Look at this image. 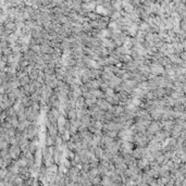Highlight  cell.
I'll return each instance as SVG.
<instances>
[{
    "label": "cell",
    "mask_w": 186,
    "mask_h": 186,
    "mask_svg": "<svg viewBox=\"0 0 186 186\" xmlns=\"http://www.w3.org/2000/svg\"><path fill=\"white\" fill-rule=\"evenodd\" d=\"M162 130V125H161V121H151L149 126L147 127V132H149L150 134H157L158 132Z\"/></svg>",
    "instance_id": "obj_1"
},
{
    "label": "cell",
    "mask_w": 186,
    "mask_h": 186,
    "mask_svg": "<svg viewBox=\"0 0 186 186\" xmlns=\"http://www.w3.org/2000/svg\"><path fill=\"white\" fill-rule=\"evenodd\" d=\"M8 152H9L10 157L12 158V160H16V159L22 154L21 148H20L19 145H10L9 149H8Z\"/></svg>",
    "instance_id": "obj_2"
},
{
    "label": "cell",
    "mask_w": 186,
    "mask_h": 186,
    "mask_svg": "<svg viewBox=\"0 0 186 186\" xmlns=\"http://www.w3.org/2000/svg\"><path fill=\"white\" fill-rule=\"evenodd\" d=\"M147 151H148L147 147H145V148H143V147H135V148L133 149V151H132V156L136 159V160H138V159H143L145 157V154Z\"/></svg>",
    "instance_id": "obj_3"
},
{
    "label": "cell",
    "mask_w": 186,
    "mask_h": 186,
    "mask_svg": "<svg viewBox=\"0 0 186 186\" xmlns=\"http://www.w3.org/2000/svg\"><path fill=\"white\" fill-rule=\"evenodd\" d=\"M149 68H150V74H154V76L161 75L164 71L163 67H161L160 64H158V62H151Z\"/></svg>",
    "instance_id": "obj_4"
},
{
    "label": "cell",
    "mask_w": 186,
    "mask_h": 186,
    "mask_svg": "<svg viewBox=\"0 0 186 186\" xmlns=\"http://www.w3.org/2000/svg\"><path fill=\"white\" fill-rule=\"evenodd\" d=\"M162 113H163V109L162 108H154V109H152L149 112L151 121H160L161 117H162Z\"/></svg>",
    "instance_id": "obj_5"
},
{
    "label": "cell",
    "mask_w": 186,
    "mask_h": 186,
    "mask_svg": "<svg viewBox=\"0 0 186 186\" xmlns=\"http://www.w3.org/2000/svg\"><path fill=\"white\" fill-rule=\"evenodd\" d=\"M96 104H97V106H98V108H99L101 111H104V112H107V111L109 110L110 107H111V104H109L107 101H106V99H102V98L97 99Z\"/></svg>",
    "instance_id": "obj_6"
},
{
    "label": "cell",
    "mask_w": 186,
    "mask_h": 186,
    "mask_svg": "<svg viewBox=\"0 0 186 186\" xmlns=\"http://www.w3.org/2000/svg\"><path fill=\"white\" fill-rule=\"evenodd\" d=\"M5 169H7L9 172L12 173V174H14V175H19L20 167H19V164L16 163V161H15V160H12V162H11V163H10Z\"/></svg>",
    "instance_id": "obj_7"
},
{
    "label": "cell",
    "mask_w": 186,
    "mask_h": 186,
    "mask_svg": "<svg viewBox=\"0 0 186 186\" xmlns=\"http://www.w3.org/2000/svg\"><path fill=\"white\" fill-rule=\"evenodd\" d=\"M174 120H168V121H161V125H162V130L163 131H167V132H170L172 131L173 126H174Z\"/></svg>",
    "instance_id": "obj_8"
},
{
    "label": "cell",
    "mask_w": 186,
    "mask_h": 186,
    "mask_svg": "<svg viewBox=\"0 0 186 186\" xmlns=\"http://www.w3.org/2000/svg\"><path fill=\"white\" fill-rule=\"evenodd\" d=\"M121 3H122V10L125 13L130 14L134 12V7L131 5L130 1H121Z\"/></svg>",
    "instance_id": "obj_9"
},
{
    "label": "cell",
    "mask_w": 186,
    "mask_h": 186,
    "mask_svg": "<svg viewBox=\"0 0 186 186\" xmlns=\"http://www.w3.org/2000/svg\"><path fill=\"white\" fill-rule=\"evenodd\" d=\"M121 84H122V80H121V77L115 76V75H114V76L111 78V81L108 82V86H109L110 88L114 89V87L119 86V85H121Z\"/></svg>",
    "instance_id": "obj_10"
},
{
    "label": "cell",
    "mask_w": 186,
    "mask_h": 186,
    "mask_svg": "<svg viewBox=\"0 0 186 186\" xmlns=\"http://www.w3.org/2000/svg\"><path fill=\"white\" fill-rule=\"evenodd\" d=\"M47 131V135L52 137H57L59 134H58V128H57V124H51L49 127L46 128Z\"/></svg>",
    "instance_id": "obj_11"
},
{
    "label": "cell",
    "mask_w": 186,
    "mask_h": 186,
    "mask_svg": "<svg viewBox=\"0 0 186 186\" xmlns=\"http://www.w3.org/2000/svg\"><path fill=\"white\" fill-rule=\"evenodd\" d=\"M123 162L126 164V165H130V164H134L136 162V159L134 158L132 154H123Z\"/></svg>",
    "instance_id": "obj_12"
},
{
    "label": "cell",
    "mask_w": 186,
    "mask_h": 186,
    "mask_svg": "<svg viewBox=\"0 0 186 186\" xmlns=\"http://www.w3.org/2000/svg\"><path fill=\"white\" fill-rule=\"evenodd\" d=\"M135 164H136L137 168L143 171L147 165H149V162H148V160H146V159L143 158V159H138V160H136Z\"/></svg>",
    "instance_id": "obj_13"
},
{
    "label": "cell",
    "mask_w": 186,
    "mask_h": 186,
    "mask_svg": "<svg viewBox=\"0 0 186 186\" xmlns=\"http://www.w3.org/2000/svg\"><path fill=\"white\" fill-rule=\"evenodd\" d=\"M31 123L32 122L28 121V120H25V121H23V122H19V125H18V127H16V131L24 132L30 125H31Z\"/></svg>",
    "instance_id": "obj_14"
},
{
    "label": "cell",
    "mask_w": 186,
    "mask_h": 186,
    "mask_svg": "<svg viewBox=\"0 0 186 186\" xmlns=\"http://www.w3.org/2000/svg\"><path fill=\"white\" fill-rule=\"evenodd\" d=\"M3 27H5V30H7V31L10 33H14L15 32V30H16L15 23L11 22V21H7V22L3 24Z\"/></svg>",
    "instance_id": "obj_15"
},
{
    "label": "cell",
    "mask_w": 186,
    "mask_h": 186,
    "mask_svg": "<svg viewBox=\"0 0 186 186\" xmlns=\"http://www.w3.org/2000/svg\"><path fill=\"white\" fill-rule=\"evenodd\" d=\"M113 114L115 115V117H121L122 114H124V107L120 106V104H117V106H114Z\"/></svg>",
    "instance_id": "obj_16"
},
{
    "label": "cell",
    "mask_w": 186,
    "mask_h": 186,
    "mask_svg": "<svg viewBox=\"0 0 186 186\" xmlns=\"http://www.w3.org/2000/svg\"><path fill=\"white\" fill-rule=\"evenodd\" d=\"M55 139H56V137L49 136V135H47V134H46L45 146L46 147H52V146H55Z\"/></svg>",
    "instance_id": "obj_17"
},
{
    "label": "cell",
    "mask_w": 186,
    "mask_h": 186,
    "mask_svg": "<svg viewBox=\"0 0 186 186\" xmlns=\"http://www.w3.org/2000/svg\"><path fill=\"white\" fill-rule=\"evenodd\" d=\"M137 71L139 73H141L143 75H145V76H147L148 74H150V68L148 67V65H141V67H138V69H137Z\"/></svg>",
    "instance_id": "obj_18"
},
{
    "label": "cell",
    "mask_w": 186,
    "mask_h": 186,
    "mask_svg": "<svg viewBox=\"0 0 186 186\" xmlns=\"http://www.w3.org/2000/svg\"><path fill=\"white\" fill-rule=\"evenodd\" d=\"M127 169L130 170L132 172V174L133 175H137V174H141V170H139V169L136 167V164H130V165H127Z\"/></svg>",
    "instance_id": "obj_19"
},
{
    "label": "cell",
    "mask_w": 186,
    "mask_h": 186,
    "mask_svg": "<svg viewBox=\"0 0 186 186\" xmlns=\"http://www.w3.org/2000/svg\"><path fill=\"white\" fill-rule=\"evenodd\" d=\"M24 182L25 181H24L20 175H15V177H14L13 181H12V184H13V186H22L23 184H24Z\"/></svg>",
    "instance_id": "obj_20"
},
{
    "label": "cell",
    "mask_w": 186,
    "mask_h": 186,
    "mask_svg": "<svg viewBox=\"0 0 186 186\" xmlns=\"http://www.w3.org/2000/svg\"><path fill=\"white\" fill-rule=\"evenodd\" d=\"M67 119L70 120V121H73L76 119V110L75 109H71L67 111Z\"/></svg>",
    "instance_id": "obj_21"
},
{
    "label": "cell",
    "mask_w": 186,
    "mask_h": 186,
    "mask_svg": "<svg viewBox=\"0 0 186 186\" xmlns=\"http://www.w3.org/2000/svg\"><path fill=\"white\" fill-rule=\"evenodd\" d=\"M87 175L89 177V180H93L94 177L98 176L99 174H98V170H97V168H91V170L87 172Z\"/></svg>",
    "instance_id": "obj_22"
},
{
    "label": "cell",
    "mask_w": 186,
    "mask_h": 186,
    "mask_svg": "<svg viewBox=\"0 0 186 186\" xmlns=\"http://www.w3.org/2000/svg\"><path fill=\"white\" fill-rule=\"evenodd\" d=\"M102 152H104V148H102V147H100V146L94 147V156H95L97 159H100Z\"/></svg>",
    "instance_id": "obj_23"
},
{
    "label": "cell",
    "mask_w": 186,
    "mask_h": 186,
    "mask_svg": "<svg viewBox=\"0 0 186 186\" xmlns=\"http://www.w3.org/2000/svg\"><path fill=\"white\" fill-rule=\"evenodd\" d=\"M100 185L101 186H111L112 185V182L110 180L109 176H102L101 177V183H100Z\"/></svg>",
    "instance_id": "obj_24"
},
{
    "label": "cell",
    "mask_w": 186,
    "mask_h": 186,
    "mask_svg": "<svg viewBox=\"0 0 186 186\" xmlns=\"http://www.w3.org/2000/svg\"><path fill=\"white\" fill-rule=\"evenodd\" d=\"M67 120H68V119L65 118V117H63V115H60L59 118L57 119V126H58V127H64Z\"/></svg>",
    "instance_id": "obj_25"
},
{
    "label": "cell",
    "mask_w": 186,
    "mask_h": 186,
    "mask_svg": "<svg viewBox=\"0 0 186 186\" xmlns=\"http://www.w3.org/2000/svg\"><path fill=\"white\" fill-rule=\"evenodd\" d=\"M47 168V172L49 173V174H56V173L58 172V164H51L49 167H46Z\"/></svg>",
    "instance_id": "obj_26"
},
{
    "label": "cell",
    "mask_w": 186,
    "mask_h": 186,
    "mask_svg": "<svg viewBox=\"0 0 186 186\" xmlns=\"http://www.w3.org/2000/svg\"><path fill=\"white\" fill-rule=\"evenodd\" d=\"M132 60L131 56H127V55H123V56H120L119 57V62H121L123 64H126L127 62H130Z\"/></svg>",
    "instance_id": "obj_27"
},
{
    "label": "cell",
    "mask_w": 186,
    "mask_h": 186,
    "mask_svg": "<svg viewBox=\"0 0 186 186\" xmlns=\"http://www.w3.org/2000/svg\"><path fill=\"white\" fill-rule=\"evenodd\" d=\"M137 88H139L141 91H149V88H148V82L145 81V82H141L137 84Z\"/></svg>",
    "instance_id": "obj_28"
},
{
    "label": "cell",
    "mask_w": 186,
    "mask_h": 186,
    "mask_svg": "<svg viewBox=\"0 0 186 186\" xmlns=\"http://www.w3.org/2000/svg\"><path fill=\"white\" fill-rule=\"evenodd\" d=\"M157 62H158V64H160L161 67H165L167 64L170 63L168 57H161L160 59H158V61H157Z\"/></svg>",
    "instance_id": "obj_29"
},
{
    "label": "cell",
    "mask_w": 186,
    "mask_h": 186,
    "mask_svg": "<svg viewBox=\"0 0 186 186\" xmlns=\"http://www.w3.org/2000/svg\"><path fill=\"white\" fill-rule=\"evenodd\" d=\"M31 83V80H30V77L25 76V77H22V78H20V87H23L25 86V85H27V84H30Z\"/></svg>",
    "instance_id": "obj_30"
},
{
    "label": "cell",
    "mask_w": 186,
    "mask_h": 186,
    "mask_svg": "<svg viewBox=\"0 0 186 186\" xmlns=\"http://www.w3.org/2000/svg\"><path fill=\"white\" fill-rule=\"evenodd\" d=\"M118 133L119 132H115V131H108V132H106V133H104V134L106 136L110 137V138L115 139V138H118Z\"/></svg>",
    "instance_id": "obj_31"
},
{
    "label": "cell",
    "mask_w": 186,
    "mask_h": 186,
    "mask_svg": "<svg viewBox=\"0 0 186 186\" xmlns=\"http://www.w3.org/2000/svg\"><path fill=\"white\" fill-rule=\"evenodd\" d=\"M109 18H110V21H118L119 19L122 18V16H121V14H120V11H114Z\"/></svg>",
    "instance_id": "obj_32"
},
{
    "label": "cell",
    "mask_w": 186,
    "mask_h": 186,
    "mask_svg": "<svg viewBox=\"0 0 186 186\" xmlns=\"http://www.w3.org/2000/svg\"><path fill=\"white\" fill-rule=\"evenodd\" d=\"M89 170H91V165H89L88 162L81 164V173H87Z\"/></svg>",
    "instance_id": "obj_33"
},
{
    "label": "cell",
    "mask_w": 186,
    "mask_h": 186,
    "mask_svg": "<svg viewBox=\"0 0 186 186\" xmlns=\"http://www.w3.org/2000/svg\"><path fill=\"white\" fill-rule=\"evenodd\" d=\"M114 167H115V169H117V170H119L120 172H122V173L127 169V165L124 163V162H123V163H120V164H115Z\"/></svg>",
    "instance_id": "obj_34"
},
{
    "label": "cell",
    "mask_w": 186,
    "mask_h": 186,
    "mask_svg": "<svg viewBox=\"0 0 186 186\" xmlns=\"http://www.w3.org/2000/svg\"><path fill=\"white\" fill-rule=\"evenodd\" d=\"M91 185L93 186H98V185H100V183H101V176H96V177H94L93 180H91Z\"/></svg>",
    "instance_id": "obj_35"
},
{
    "label": "cell",
    "mask_w": 186,
    "mask_h": 186,
    "mask_svg": "<svg viewBox=\"0 0 186 186\" xmlns=\"http://www.w3.org/2000/svg\"><path fill=\"white\" fill-rule=\"evenodd\" d=\"M177 171L180 173H182L183 175H185L186 173V167H185V163H180L178 167H177Z\"/></svg>",
    "instance_id": "obj_36"
},
{
    "label": "cell",
    "mask_w": 186,
    "mask_h": 186,
    "mask_svg": "<svg viewBox=\"0 0 186 186\" xmlns=\"http://www.w3.org/2000/svg\"><path fill=\"white\" fill-rule=\"evenodd\" d=\"M70 137H71V135H70V133H69V131H64V133L61 135V138H62V141L65 143V141H70Z\"/></svg>",
    "instance_id": "obj_37"
},
{
    "label": "cell",
    "mask_w": 186,
    "mask_h": 186,
    "mask_svg": "<svg viewBox=\"0 0 186 186\" xmlns=\"http://www.w3.org/2000/svg\"><path fill=\"white\" fill-rule=\"evenodd\" d=\"M104 96H106V97H111V96H113L115 93H114V89H112V88L108 87V88H107V91H104Z\"/></svg>",
    "instance_id": "obj_38"
},
{
    "label": "cell",
    "mask_w": 186,
    "mask_h": 186,
    "mask_svg": "<svg viewBox=\"0 0 186 186\" xmlns=\"http://www.w3.org/2000/svg\"><path fill=\"white\" fill-rule=\"evenodd\" d=\"M108 83L107 82H101L100 83V86H99V89L101 91H102V93H104V91H107V88H108Z\"/></svg>",
    "instance_id": "obj_39"
},
{
    "label": "cell",
    "mask_w": 186,
    "mask_h": 186,
    "mask_svg": "<svg viewBox=\"0 0 186 186\" xmlns=\"http://www.w3.org/2000/svg\"><path fill=\"white\" fill-rule=\"evenodd\" d=\"M70 141H72L73 143H77V141H81V138H80V136H78V134H73V135H71V137H70Z\"/></svg>",
    "instance_id": "obj_40"
},
{
    "label": "cell",
    "mask_w": 186,
    "mask_h": 186,
    "mask_svg": "<svg viewBox=\"0 0 186 186\" xmlns=\"http://www.w3.org/2000/svg\"><path fill=\"white\" fill-rule=\"evenodd\" d=\"M7 112L5 111H1L0 112V123H3L5 121V119H7Z\"/></svg>",
    "instance_id": "obj_41"
},
{
    "label": "cell",
    "mask_w": 186,
    "mask_h": 186,
    "mask_svg": "<svg viewBox=\"0 0 186 186\" xmlns=\"http://www.w3.org/2000/svg\"><path fill=\"white\" fill-rule=\"evenodd\" d=\"M123 184H124L125 186H135V184H134V182L132 181L130 177H127L126 180L123 182Z\"/></svg>",
    "instance_id": "obj_42"
},
{
    "label": "cell",
    "mask_w": 186,
    "mask_h": 186,
    "mask_svg": "<svg viewBox=\"0 0 186 186\" xmlns=\"http://www.w3.org/2000/svg\"><path fill=\"white\" fill-rule=\"evenodd\" d=\"M181 31H182V30L180 28V26H178V25H174V26L172 27V32L174 33L176 36L180 34V33H181Z\"/></svg>",
    "instance_id": "obj_43"
},
{
    "label": "cell",
    "mask_w": 186,
    "mask_h": 186,
    "mask_svg": "<svg viewBox=\"0 0 186 186\" xmlns=\"http://www.w3.org/2000/svg\"><path fill=\"white\" fill-rule=\"evenodd\" d=\"M178 57H180V59H181V60H183V61H185V60H186V54H185V51H182L181 54L178 55Z\"/></svg>",
    "instance_id": "obj_44"
},
{
    "label": "cell",
    "mask_w": 186,
    "mask_h": 186,
    "mask_svg": "<svg viewBox=\"0 0 186 186\" xmlns=\"http://www.w3.org/2000/svg\"><path fill=\"white\" fill-rule=\"evenodd\" d=\"M148 186H158V182H157V180H154Z\"/></svg>",
    "instance_id": "obj_45"
},
{
    "label": "cell",
    "mask_w": 186,
    "mask_h": 186,
    "mask_svg": "<svg viewBox=\"0 0 186 186\" xmlns=\"http://www.w3.org/2000/svg\"><path fill=\"white\" fill-rule=\"evenodd\" d=\"M65 186H78V185H77L75 182H69V183H67Z\"/></svg>",
    "instance_id": "obj_46"
},
{
    "label": "cell",
    "mask_w": 186,
    "mask_h": 186,
    "mask_svg": "<svg viewBox=\"0 0 186 186\" xmlns=\"http://www.w3.org/2000/svg\"><path fill=\"white\" fill-rule=\"evenodd\" d=\"M118 186H125L124 184H120V185H118Z\"/></svg>",
    "instance_id": "obj_47"
},
{
    "label": "cell",
    "mask_w": 186,
    "mask_h": 186,
    "mask_svg": "<svg viewBox=\"0 0 186 186\" xmlns=\"http://www.w3.org/2000/svg\"><path fill=\"white\" fill-rule=\"evenodd\" d=\"M0 112H1V109H0Z\"/></svg>",
    "instance_id": "obj_48"
}]
</instances>
